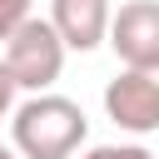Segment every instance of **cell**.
I'll return each instance as SVG.
<instances>
[{"label":"cell","instance_id":"1","mask_svg":"<svg viewBox=\"0 0 159 159\" xmlns=\"http://www.w3.org/2000/svg\"><path fill=\"white\" fill-rule=\"evenodd\" d=\"M89 139V119L65 94H30L10 109V149L20 159H75Z\"/></svg>","mask_w":159,"mask_h":159},{"label":"cell","instance_id":"2","mask_svg":"<svg viewBox=\"0 0 159 159\" xmlns=\"http://www.w3.org/2000/svg\"><path fill=\"white\" fill-rule=\"evenodd\" d=\"M65 55H70V50H65V40L55 35V25H50L45 15H25V20L5 35V45H0V60H5L15 89H25V94L50 89V84L60 80V70H65Z\"/></svg>","mask_w":159,"mask_h":159},{"label":"cell","instance_id":"3","mask_svg":"<svg viewBox=\"0 0 159 159\" xmlns=\"http://www.w3.org/2000/svg\"><path fill=\"white\" fill-rule=\"evenodd\" d=\"M104 114L124 134H154L159 129V65H124L104 84Z\"/></svg>","mask_w":159,"mask_h":159},{"label":"cell","instance_id":"4","mask_svg":"<svg viewBox=\"0 0 159 159\" xmlns=\"http://www.w3.org/2000/svg\"><path fill=\"white\" fill-rule=\"evenodd\" d=\"M104 45L119 65H159V0H129L109 15Z\"/></svg>","mask_w":159,"mask_h":159},{"label":"cell","instance_id":"5","mask_svg":"<svg viewBox=\"0 0 159 159\" xmlns=\"http://www.w3.org/2000/svg\"><path fill=\"white\" fill-rule=\"evenodd\" d=\"M109 15H114L109 0H50V15H45V20H50L55 35L65 40V50L89 55V50L104 45V35H109Z\"/></svg>","mask_w":159,"mask_h":159},{"label":"cell","instance_id":"6","mask_svg":"<svg viewBox=\"0 0 159 159\" xmlns=\"http://www.w3.org/2000/svg\"><path fill=\"white\" fill-rule=\"evenodd\" d=\"M80 159H154L144 144H94V149H84Z\"/></svg>","mask_w":159,"mask_h":159},{"label":"cell","instance_id":"7","mask_svg":"<svg viewBox=\"0 0 159 159\" xmlns=\"http://www.w3.org/2000/svg\"><path fill=\"white\" fill-rule=\"evenodd\" d=\"M25 15H30V0H0V45H5V35H10Z\"/></svg>","mask_w":159,"mask_h":159},{"label":"cell","instance_id":"8","mask_svg":"<svg viewBox=\"0 0 159 159\" xmlns=\"http://www.w3.org/2000/svg\"><path fill=\"white\" fill-rule=\"evenodd\" d=\"M15 80H10V70H5V60H0V119H10V109H15Z\"/></svg>","mask_w":159,"mask_h":159},{"label":"cell","instance_id":"9","mask_svg":"<svg viewBox=\"0 0 159 159\" xmlns=\"http://www.w3.org/2000/svg\"><path fill=\"white\" fill-rule=\"evenodd\" d=\"M0 159H20V154H15V149H5V144H0Z\"/></svg>","mask_w":159,"mask_h":159}]
</instances>
